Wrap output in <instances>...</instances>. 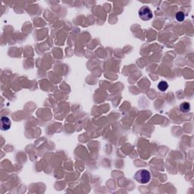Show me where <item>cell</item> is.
I'll list each match as a JSON object with an SVG mask.
<instances>
[{
	"mask_svg": "<svg viewBox=\"0 0 194 194\" xmlns=\"http://www.w3.org/2000/svg\"><path fill=\"white\" fill-rule=\"evenodd\" d=\"M135 179L142 184H147L151 179V174L147 170H139L135 174Z\"/></svg>",
	"mask_w": 194,
	"mask_h": 194,
	"instance_id": "1",
	"label": "cell"
},
{
	"mask_svg": "<svg viewBox=\"0 0 194 194\" xmlns=\"http://www.w3.org/2000/svg\"><path fill=\"white\" fill-rule=\"evenodd\" d=\"M139 16L143 20H149L153 17V14L152 10L148 6H143L139 8Z\"/></svg>",
	"mask_w": 194,
	"mask_h": 194,
	"instance_id": "2",
	"label": "cell"
},
{
	"mask_svg": "<svg viewBox=\"0 0 194 194\" xmlns=\"http://www.w3.org/2000/svg\"><path fill=\"white\" fill-rule=\"evenodd\" d=\"M11 120L8 117H2L1 118V129L2 130H8L11 127Z\"/></svg>",
	"mask_w": 194,
	"mask_h": 194,
	"instance_id": "3",
	"label": "cell"
},
{
	"mask_svg": "<svg viewBox=\"0 0 194 194\" xmlns=\"http://www.w3.org/2000/svg\"><path fill=\"white\" fill-rule=\"evenodd\" d=\"M180 111L183 112H188L190 109V105L188 102H183L180 105Z\"/></svg>",
	"mask_w": 194,
	"mask_h": 194,
	"instance_id": "4",
	"label": "cell"
},
{
	"mask_svg": "<svg viewBox=\"0 0 194 194\" xmlns=\"http://www.w3.org/2000/svg\"><path fill=\"white\" fill-rule=\"evenodd\" d=\"M158 88L159 89L160 91H165L166 89L168 88V84L166 81H161L159 82V83L158 84Z\"/></svg>",
	"mask_w": 194,
	"mask_h": 194,
	"instance_id": "5",
	"label": "cell"
},
{
	"mask_svg": "<svg viewBox=\"0 0 194 194\" xmlns=\"http://www.w3.org/2000/svg\"><path fill=\"white\" fill-rule=\"evenodd\" d=\"M176 19L179 22H182L184 21V19H185V14H184V12H179L176 14Z\"/></svg>",
	"mask_w": 194,
	"mask_h": 194,
	"instance_id": "6",
	"label": "cell"
}]
</instances>
